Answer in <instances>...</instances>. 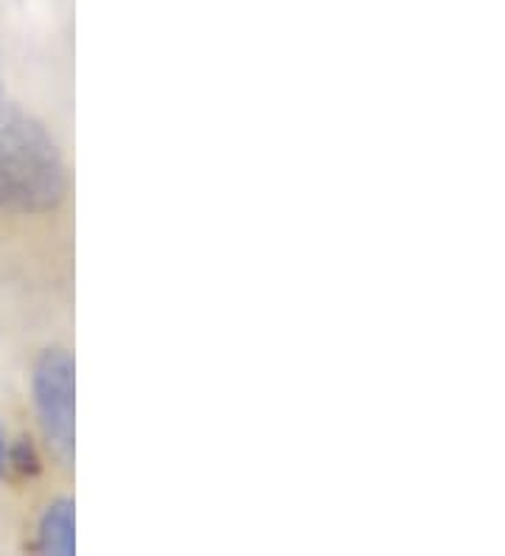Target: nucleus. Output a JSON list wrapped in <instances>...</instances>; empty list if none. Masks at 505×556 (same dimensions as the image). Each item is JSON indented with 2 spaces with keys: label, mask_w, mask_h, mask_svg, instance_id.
Returning <instances> with one entry per match:
<instances>
[{
  "label": "nucleus",
  "mask_w": 505,
  "mask_h": 556,
  "mask_svg": "<svg viewBox=\"0 0 505 556\" xmlns=\"http://www.w3.org/2000/svg\"><path fill=\"white\" fill-rule=\"evenodd\" d=\"M31 402L42 441L65 469L74 464V354L65 346L40 352L31 366Z\"/></svg>",
  "instance_id": "f03ea898"
},
{
  "label": "nucleus",
  "mask_w": 505,
  "mask_h": 556,
  "mask_svg": "<svg viewBox=\"0 0 505 556\" xmlns=\"http://www.w3.org/2000/svg\"><path fill=\"white\" fill-rule=\"evenodd\" d=\"M9 469V444H7V435H3V430H0V478H3V472Z\"/></svg>",
  "instance_id": "20e7f679"
},
{
  "label": "nucleus",
  "mask_w": 505,
  "mask_h": 556,
  "mask_svg": "<svg viewBox=\"0 0 505 556\" xmlns=\"http://www.w3.org/2000/svg\"><path fill=\"white\" fill-rule=\"evenodd\" d=\"M71 203V163L51 124L14 99L0 56V214L60 217Z\"/></svg>",
  "instance_id": "f257e3e1"
},
{
  "label": "nucleus",
  "mask_w": 505,
  "mask_h": 556,
  "mask_svg": "<svg viewBox=\"0 0 505 556\" xmlns=\"http://www.w3.org/2000/svg\"><path fill=\"white\" fill-rule=\"evenodd\" d=\"M34 548L42 554H74V497L62 495L48 503L37 520V543Z\"/></svg>",
  "instance_id": "7ed1b4c3"
}]
</instances>
